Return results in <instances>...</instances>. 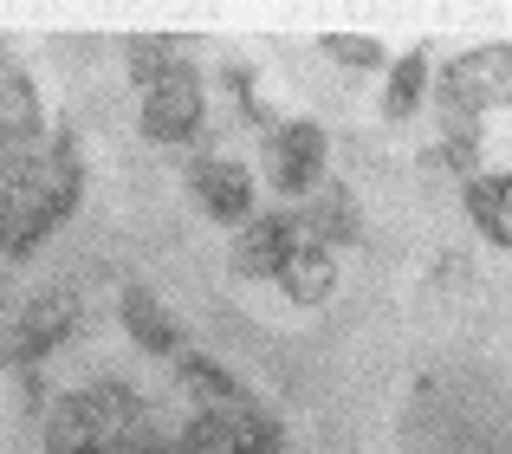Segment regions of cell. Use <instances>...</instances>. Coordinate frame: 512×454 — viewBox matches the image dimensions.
<instances>
[{
  "instance_id": "6da1fadb",
  "label": "cell",
  "mask_w": 512,
  "mask_h": 454,
  "mask_svg": "<svg viewBox=\"0 0 512 454\" xmlns=\"http://www.w3.org/2000/svg\"><path fill=\"white\" fill-rule=\"evenodd\" d=\"M201 111H208V98H201L195 65H175L163 85L143 91V117H137V124H143L150 143H188L201 130Z\"/></svg>"
},
{
  "instance_id": "7a4b0ae2",
  "label": "cell",
  "mask_w": 512,
  "mask_h": 454,
  "mask_svg": "<svg viewBox=\"0 0 512 454\" xmlns=\"http://www.w3.org/2000/svg\"><path fill=\"white\" fill-rule=\"evenodd\" d=\"M72 325H78V292H65V286L39 292V299L20 312V325H13L7 364H39V357H46L52 344H65V338H72Z\"/></svg>"
},
{
  "instance_id": "3957f363",
  "label": "cell",
  "mask_w": 512,
  "mask_h": 454,
  "mask_svg": "<svg viewBox=\"0 0 512 454\" xmlns=\"http://www.w3.org/2000/svg\"><path fill=\"white\" fill-rule=\"evenodd\" d=\"M325 130L312 124V117H299V124H279L273 130V189L279 195H305L318 182V169H325Z\"/></svg>"
},
{
  "instance_id": "277c9868",
  "label": "cell",
  "mask_w": 512,
  "mask_h": 454,
  "mask_svg": "<svg viewBox=\"0 0 512 454\" xmlns=\"http://www.w3.org/2000/svg\"><path fill=\"white\" fill-rule=\"evenodd\" d=\"M20 189L39 202V215L59 227V221L78 208V189H85V176H78V143H72V137H52V150L33 163V176H26Z\"/></svg>"
},
{
  "instance_id": "5b68a950",
  "label": "cell",
  "mask_w": 512,
  "mask_h": 454,
  "mask_svg": "<svg viewBox=\"0 0 512 454\" xmlns=\"http://www.w3.org/2000/svg\"><path fill=\"white\" fill-rule=\"evenodd\" d=\"M195 202L208 208V221H234L247 227L253 221V176L227 156H201L195 163Z\"/></svg>"
},
{
  "instance_id": "8992f818",
  "label": "cell",
  "mask_w": 512,
  "mask_h": 454,
  "mask_svg": "<svg viewBox=\"0 0 512 454\" xmlns=\"http://www.w3.org/2000/svg\"><path fill=\"white\" fill-rule=\"evenodd\" d=\"M292 247H299L292 215H253L234 240V273L240 279H279V266H286Z\"/></svg>"
},
{
  "instance_id": "52a82bcc",
  "label": "cell",
  "mask_w": 512,
  "mask_h": 454,
  "mask_svg": "<svg viewBox=\"0 0 512 454\" xmlns=\"http://www.w3.org/2000/svg\"><path fill=\"white\" fill-rule=\"evenodd\" d=\"M279 286H286V299L292 305H325L331 299V286H338V260H331L325 247H292L286 253V266H279Z\"/></svg>"
},
{
  "instance_id": "ba28073f",
  "label": "cell",
  "mask_w": 512,
  "mask_h": 454,
  "mask_svg": "<svg viewBox=\"0 0 512 454\" xmlns=\"http://www.w3.org/2000/svg\"><path fill=\"white\" fill-rule=\"evenodd\" d=\"M104 435H98V416H91L85 390L78 396H59L46 409V454H98Z\"/></svg>"
},
{
  "instance_id": "9c48e42d",
  "label": "cell",
  "mask_w": 512,
  "mask_h": 454,
  "mask_svg": "<svg viewBox=\"0 0 512 454\" xmlns=\"http://www.w3.org/2000/svg\"><path fill=\"white\" fill-rule=\"evenodd\" d=\"M117 318H124V331L143 344V351H156V357H169L175 344H182V331H175V318H169V305L156 299V292H143V286H130L124 292V305H117Z\"/></svg>"
},
{
  "instance_id": "30bf717a",
  "label": "cell",
  "mask_w": 512,
  "mask_h": 454,
  "mask_svg": "<svg viewBox=\"0 0 512 454\" xmlns=\"http://www.w3.org/2000/svg\"><path fill=\"white\" fill-rule=\"evenodd\" d=\"M52 234V221L39 215V202L13 182V189H0V260H20V253H33L39 240Z\"/></svg>"
},
{
  "instance_id": "8fae6325",
  "label": "cell",
  "mask_w": 512,
  "mask_h": 454,
  "mask_svg": "<svg viewBox=\"0 0 512 454\" xmlns=\"http://www.w3.org/2000/svg\"><path fill=\"white\" fill-rule=\"evenodd\" d=\"M292 227H299L305 247H344V240H357V215H350V195H318V202H305L299 215H292Z\"/></svg>"
},
{
  "instance_id": "7c38bea8",
  "label": "cell",
  "mask_w": 512,
  "mask_h": 454,
  "mask_svg": "<svg viewBox=\"0 0 512 454\" xmlns=\"http://www.w3.org/2000/svg\"><path fill=\"white\" fill-rule=\"evenodd\" d=\"M448 72L461 78L480 104H512V46H480V52H467V59H454Z\"/></svg>"
},
{
  "instance_id": "4fadbf2b",
  "label": "cell",
  "mask_w": 512,
  "mask_h": 454,
  "mask_svg": "<svg viewBox=\"0 0 512 454\" xmlns=\"http://www.w3.org/2000/svg\"><path fill=\"white\" fill-rule=\"evenodd\" d=\"M467 215L493 247H512V176H474L467 182Z\"/></svg>"
},
{
  "instance_id": "5bb4252c",
  "label": "cell",
  "mask_w": 512,
  "mask_h": 454,
  "mask_svg": "<svg viewBox=\"0 0 512 454\" xmlns=\"http://www.w3.org/2000/svg\"><path fill=\"white\" fill-rule=\"evenodd\" d=\"M0 137H46L39 124V91L26 72H0Z\"/></svg>"
},
{
  "instance_id": "9a60e30c",
  "label": "cell",
  "mask_w": 512,
  "mask_h": 454,
  "mask_svg": "<svg viewBox=\"0 0 512 454\" xmlns=\"http://www.w3.org/2000/svg\"><path fill=\"white\" fill-rule=\"evenodd\" d=\"M182 383H188V396H195L201 409H240V403H247L240 383L227 377L214 357H182Z\"/></svg>"
},
{
  "instance_id": "2e32d148",
  "label": "cell",
  "mask_w": 512,
  "mask_h": 454,
  "mask_svg": "<svg viewBox=\"0 0 512 454\" xmlns=\"http://www.w3.org/2000/svg\"><path fill=\"white\" fill-rule=\"evenodd\" d=\"M240 409H195V422H188V435H182V454H234Z\"/></svg>"
},
{
  "instance_id": "e0dca14e",
  "label": "cell",
  "mask_w": 512,
  "mask_h": 454,
  "mask_svg": "<svg viewBox=\"0 0 512 454\" xmlns=\"http://www.w3.org/2000/svg\"><path fill=\"white\" fill-rule=\"evenodd\" d=\"M422 91H428V59H422V52H409V59H396V72H389L383 111L396 117V124H409L415 104H422Z\"/></svg>"
},
{
  "instance_id": "ac0fdd59",
  "label": "cell",
  "mask_w": 512,
  "mask_h": 454,
  "mask_svg": "<svg viewBox=\"0 0 512 454\" xmlns=\"http://www.w3.org/2000/svg\"><path fill=\"white\" fill-rule=\"evenodd\" d=\"M124 52H130V78H137L143 91H150V85H163L175 65H182V59H169V39H130Z\"/></svg>"
},
{
  "instance_id": "d6986e66",
  "label": "cell",
  "mask_w": 512,
  "mask_h": 454,
  "mask_svg": "<svg viewBox=\"0 0 512 454\" xmlns=\"http://www.w3.org/2000/svg\"><path fill=\"white\" fill-rule=\"evenodd\" d=\"M318 46H325L338 65H350V72H370V65H383V39H370V33H325Z\"/></svg>"
},
{
  "instance_id": "ffe728a7",
  "label": "cell",
  "mask_w": 512,
  "mask_h": 454,
  "mask_svg": "<svg viewBox=\"0 0 512 454\" xmlns=\"http://www.w3.org/2000/svg\"><path fill=\"white\" fill-rule=\"evenodd\" d=\"M234 454H286V442H279V422H273V416H260V409H240Z\"/></svg>"
},
{
  "instance_id": "44dd1931",
  "label": "cell",
  "mask_w": 512,
  "mask_h": 454,
  "mask_svg": "<svg viewBox=\"0 0 512 454\" xmlns=\"http://www.w3.org/2000/svg\"><path fill=\"white\" fill-rule=\"evenodd\" d=\"M0 72H7V39H0Z\"/></svg>"
}]
</instances>
